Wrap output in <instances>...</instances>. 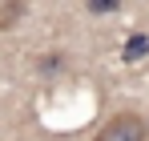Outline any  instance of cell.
Segmentation results:
<instances>
[{
    "label": "cell",
    "instance_id": "obj_1",
    "mask_svg": "<svg viewBox=\"0 0 149 141\" xmlns=\"http://www.w3.org/2000/svg\"><path fill=\"white\" fill-rule=\"evenodd\" d=\"M145 137H149V125L137 113H113L93 133V141H145Z\"/></svg>",
    "mask_w": 149,
    "mask_h": 141
},
{
    "label": "cell",
    "instance_id": "obj_4",
    "mask_svg": "<svg viewBox=\"0 0 149 141\" xmlns=\"http://www.w3.org/2000/svg\"><path fill=\"white\" fill-rule=\"evenodd\" d=\"M85 8H89V12H97V16H109V12H117V8H121V0H85Z\"/></svg>",
    "mask_w": 149,
    "mask_h": 141
},
{
    "label": "cell",
    "instance_id": "obj_2",
    "mask_svg": "<svg viewBox=\"0 0 149 141\" xmlns=\"http://www.w3.org/2000/svg\"><path fill=\"white\" fill-rule=\"evenodd\" d=\"M141 57H149V36H145V32H133L129 45L121 48V61L129 65V61H141Z\"/></svg>",
    "mask_w": 149,
    "mask_h": 141
},
{
    "label": "cell",
    "instance_id": "obj_3",
    "mask_svg": "<svg viewBox=\"0 0 149 141\" xmlns=\"http://www.w3.org/2000/svg\"><path fill=\"white\" fill-rule=\"evenodd\" d=\"M24 12H28V8H24V0H8V4H4V12H0V28H12V24L20 20Z\"/></svg>",
    "mask_w": 149,
    "mask_h": 141
},
{
    "label": "cell",
    "instance_id": "obj_5",
    "mask_svg": "<svg viewBox=\"0 0 149 141\" xmlns=\"http://www.w3.org/2000/svg\"><path fill=\"white\" fill-rule=\"evenodd\" d=\"M61 65H65V57H61V52H49V57H40V65H36V69L45 73V77H52Z\"/></svg>",
    "mask_w": 149,
    "mask_h": 141
}]
</instances>
